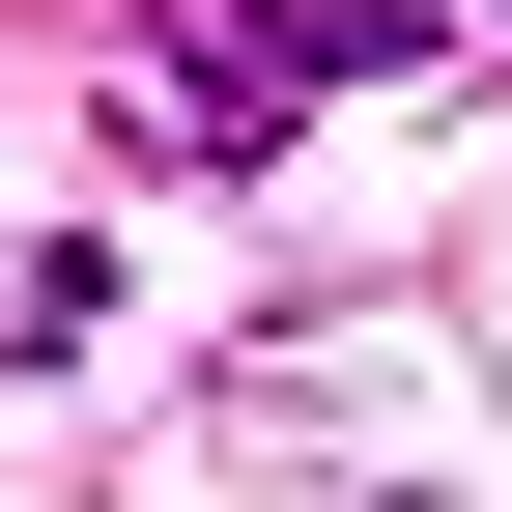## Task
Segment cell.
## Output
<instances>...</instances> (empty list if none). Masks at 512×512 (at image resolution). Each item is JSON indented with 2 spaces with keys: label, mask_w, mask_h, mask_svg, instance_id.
Masks as SVG:
<instances>
[{
  "label": "cell",
  "mask_w": 512,
  "mask_h": 512,
  "mask_svg": "<svg viewBox=\"0 0 512 512\" xmlns=\"http://www.w3.org/2000/svg\"><path fill=\"white\" fill-rule=\"evenodd\" d=\"M427 57V0H143V114L200 171H285V114L313 86H399Z\"/></svg>",
  "instance_id": "obj_1"
},
{
  "label": "cell",
  "mask_w": 512,
  "mask_h": 512,
  "mask_svg": "<svg viewBox=\"0 0 512 512\" xmlns=\"http://www.w3.org/2000/svg\"><path fill=\"white\" fill-rule=\"evenodd\" d=\"M57 342H114V256H86V228H29V256H0V370H57Z\"/></svg>",
  "instance_id": "obj_2"
}]
</instances>
